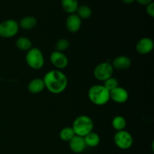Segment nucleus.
Instances as JSON below:
<instances>
[{"mask_svg": "<svg viewBox=\"0 0 154 154\" xmlns=\"http://www.w3.org/2000/svg\"><path fill=\"white\" fill-rule=\"evenodd\" d=\"M76 14L81 20H86L89 19L90 17L92 16V11L91 8H90L89 6L85 5H83L78 6V9L76 11Z\"/></svg>", "mask_w": 154, "mask_h": 154, "instance_id": "obj_20", "label": "nucleus"}, {"mask_svg": "<svg viewBox=\"0 0 154 154\" xmlns=\"http://www.w3.org/2000/svg\"><path fill=\"white\" fill-rule=\"evenodd\" d=\"M61 5L64 11L69 14L76 13L78 6V0H61Z\"/></svg>", "mask_w": 154, "mask_h": 154, "instance_id": "obj_17", "label": "nucleus"}, {"mask_svg": "<svg viewBox=\"0 0 154 154\" xmlns=\"http://www.w3.org/2000/svg\"><path fill=\"white\" fill-rule=\"evenodd\" d=\"M114 73V68L110 61L103 62L96 66L93 71L94 77L100 81H105L108 78L112 77Z\"/></svg>", "mask_w": 154, "mask_h": 154, "instance_id": "obj_6", "label": "nucleus"}, {"mask_svg": "<svg viewBox=\"0 0 154 154\" xmlns=\"http://www.w3.org/2000/svg\"><path fill=\"white\" fill-rule=\"evenodd\" d=\"M112 127L115 129L117 132L121 130H124L126 126V120L125 117L123 116H116L112 120Z\"/></svg>", "mask_w": 154, "mask_h": 154, "instance_id": "obj_19", "label": "nucleus"}, {"mask_svg": "<svg viewBox=\"0 0 154 154\" xmlns=\"http://www.w3.org/2000/svg\"><path fill=\"white\" fill-rule=\"evenodd\" d=\"M72 128L73 129L75 135L84 138L87 134L93 132L94 129V123L88 116L81 115L75 119Z\"/></svg>", "mask_w": 154, "mask_h": 154, "instance_id": "obj_3", "label": "nucleus"}, {"mask_svg": "<svg viewBox=\"0 0 154 154\" xmlns=\"http://www.w3.org/2000/svg\"><path fill=\"white\" fill-rule=\"evenodd\" d=\"M75 135V134L74 132L73 129L72 127H69V126L63 128L60 132V139L63 141H66V142H69Z\"/></svg>", "mask_w": 154, "mask_h": 154, "instance_id": "obj_21", "label": "nucleus"}, {"mask_svg": "<svg viewBox=\"0 0 154 154\" xmlns=\"http://www.w3.org/2000/svg\"><path fill=\"white\" fill-rule=\"evenodd\" d=\"M146 12L150 17H154V3L151 2L146 5Z\"/></svg>", "mask_w": 154, "mask_h": 154, "instance_id": "obj_24", "label": "nucleus"}, {"mask_svg": "<svg viewBox=\"0 0 154 154\" xmlns=\"http://www.w3.org/2000/svg\"><path fill=\"white\" fill-rule=\"evenodd\" d=\"M20 26L16 20H6L0 23V37L5 38H13L18 33Z\"/></svg>", "mask_w": 154, "mask_h": 154, "instance_id": "obj_5", "label": "nucleus"}, {"mask_svg": "<svg viewBox=\"0 0 154 154\" xmlns=\"http://www.w3.org/2000/svg\"><path fill=\"white\" fill-rule=\"evenodd\" d=\"M153 47L154 44L153 39L148 37H144L137 42L135 50L141 55H146L152 52Z\"/></svg>", "mask_w": 154, "mask_h": 154, "instance_id": "obj_9", "label": "nucleus"}, {"mask_svg": "<svg viewBox=\"0 0 154 154\" xmlns=\"http://www.w3.org/2000/svg\"><path fill=\"white\" fill-rule=\"evenodd\" d=\"M66 26L69 32L72 33L77 32L81 29L82 26V20L75 13L71 14L66 19Z\"/></svg>", "mask_w": 154, "mask_h": 154, "instance_id": "obj_11", "label": "nucleus"}, {"mask_svg": "<svg viewBox=\"0 0 154 154\" xmlns=\"http://www.w3.org/2000/svg\"><path fill=\"white\" fill-rule=\"evenodd\" d=\"M88 98L94 105L99 106L105 105L110 100V91L103 85H93L89 90Z\"/></svg>", "mask_w": 154, "mask_h": 154, "instance_id": "obj_2", "label": "nucleus"}, {"mask_svg": "<svg viewBox=\"0 0 154 154\" xmlns=\"http://www.w3.org/2000/svg\"><path fill=\"white\" fill-rule=\"evenodd\" d=\"M45 89V83L43 79L41 78H34L28 84V90L32 94L42 93Z\"/></svg>", "mask_w": 154, "mask_h": 154, "instance_id": "obj_14", "label": "nucleus"}, {"mask_svg": "<svg viewBox=\"0 0 154 154\" xmlns=\"http://www.w3.org/2000/svg\"><path fill=\"white\" fill-rule=\"evenodd\" d=\"M70 46L69 40L66 38H60L57 42L55 45V49L57 51L59 52H64L66 50L69 49Z\"/></svg>", "mask_w": 154, "mask_h": 154, "instance_id": "obj_22", "label": "nucleus"}, {"mask_svg": "<svg viewBox=\"0 0 154 154\" xmlns=\"http://www.w3.org/2000/svg\"><path fill=\"white\" fill-rule=\"evenodd\" d=\"M135 1V0H122V2H123L124 4H126V5L132 4V3H133Z\"/></svg>", "mask_w": 154, "mask_h": 154, "instance_id": "obj_26", "label": "nucleus"}, {"mask_svg": "<svg viewBox=\"0 0 154 154\" xmlns=\"http://www.w3.org/2000/svg\"><path fill=\"white\" fill-rule=\"evenodd\" d=\"M84 142H85L86 147H96L100 144V136L97 133L93 132L87 134L86 136L84 137Z\"/></svg>", "mask_w": 154, "mask_h": 154, "instance_id": "obj_16", "label": "nucleus"}, {"mask_svg": "<svg viewBox=\"0 0 154 154\" xmlns=\"http://www.w3.org/2000/svg\"><path fill=\"white\" fill-rule=\"evenodd\" d=\"M114 141L115 145L121 150H128L133 144V138L129 132L124 130L118 131L114 134Z\"/></svg>", "mask_w": 154, "mask_h": 154, "instance_id": "obj_7", "label": "nucleus"}, {"mask_svg": "<svg viewBox=\"0 0 154 154\" xmlns=\"http://www.w3.org/2000/svg\"><path fill=\"white\" fill-rule=\"evenodd\" d=\"M50 61L57 69H63L69 65V59L63 52L54 51L50 55Z\"/></svg>", "mask_w": 154, "mask_h": 154, "instance_id": "obj_8", "label": "nucleus"}, {"mask_svg": "<svg viewBox=\"0 0 154 154\" xmlns=\"http://www.w3.org/2000/svg\"><path fill=\"white\" fill-rule=\"evenodd\" d=\"M45 88L53 94H60L65 91L68 86L66 75L60 70H51L42 78Z\"/></svg>", "mask_w": 154, "mask_h": 154, "instance_id": "obj_1", "label": "nucleus"}, {"mask_svg": "<svg viewBox=\"0 0 154 154\" xmlns=\"http://www.w3.org/2000/svg\"><path fill=\"white\" fill-rule=\"evenodd\" d=\"M16 46L20 51H28L32 48V43L28 38L20 37L18 38L16 42Z\"/></svg>", "mask_w": 154, "mask_h": 154, "instance_id": "obj_18", "label": "nucleus"}, {"mask_svg": "<svg viewBox=\"0 0 154 154\" xmlns=\"http://www.w3.org/2000/svg\"><path fill=\"white\" fill-rule=\"evenodd\" d=\"M69 147L71 150L75 153H81L85 150L86 144L83 137L75 135L70 141H69Z\"/></svg>", "mask_w": 154, "mask_h": 154, "instance_id": "obj_13", "label": "nucleus"}, {"mask_svg": "<svg viewBox=\"0 0 154 154\" xmlns=\"http://www.w3.org/2000/svg\"><path fill=\"white\" fill-rule=\"evenodd\" d=\"M135 1L141 5H147L150 3L153 2V0H135Z\"/></svg>", "mask_w": 154, "mask_h": 154, "instance_id": "obj_25", "label": "nucleus"}, {"mask_svg": "<svg viewBox=\"0 0 154 154\" xmlns=\"http://www.w3.org/2000/svg\"><path fill=\"white\" fill-rule=\"evenodd\" d=\"M118 81L117 79H116L115 78H113V77H111V78H108L107 80H105V81H103V84L102 85L105 87L109 91H111L112 90L115 89L116 87H118Z\"/></svg>", "mask_w": 154, "mask_h": 154, "instance_id": "obj_23", "label": "nucleus"}, {"mask_svg": "<svg viewBox=\"0 0 154 154\" xmlns=\"http://www.w3.org/2000/svg\"><path fill=\"white\" fill-rule=\"evenodd\" d=\"M110 99L118 104H123L129 99V93L125 88L117 87L110 91Z\"/></svg>", "mask_w": 154, "mask_h": 154, "instance_id": "obj_10", "label": "nucleus"}, {"mask_svg": "<svg viewBox=\"0 0 154 154\" xmlns=\"http://www.w3.org/2000/svg\"><path fill=\"white\" fill-rule=\"evenodd\" d=\"M25 60L29 67L34 70H39L45 66V57L42 51L38 48H32L27 51Z\"/></svg>", "mask_w": 154, "mask_h": 154, "instance_id": "obj_4", "label": "nucleus"}, {"mask_svg": "<svg viewBox=\"0 0 154 154\" xmlns=\"http://www.w3.org/2000/svg\"><path fill=\"white\" fill-rule=\"evenodd\" d=\"M20 28L24 30H30L37 25V19L33 16H26L20 20L19 23Z\"/></svg>", "mask_w": 154, "mask_h": 154, "instance_id": "obj_15", "label": "nucleus"}, {"mask_svg": "<svg viewBox=\"0 0 154 154\" xmlns=\"http://www.w3.org/2000/svg\"><path fill=\"white\" fill-rule=\"evenodd\" d=\"M114 69L118 71L127 70L132 65L130 58L126 56H119L115 57L111 63Z\"/></svg>", "mask_w": 154, "mask_h": 154, "instance_id": "obj_12", "label": "nucleus"}]
</instances>
